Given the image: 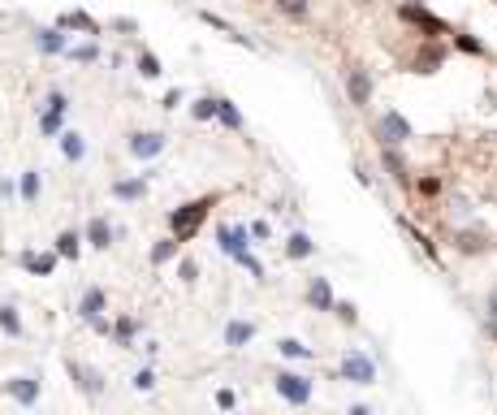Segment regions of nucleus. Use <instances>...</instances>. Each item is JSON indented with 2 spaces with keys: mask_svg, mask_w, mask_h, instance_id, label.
I'll return each instance as SVG.
<instances>
[{
  "mask_svg": "<svg viewBox=\"0 0 497 415\" xmlns=\"http://www.w3.org/2000/svg\"><path fill=\"white\" fill-rule=\"evenodd\" d=\"M57 26L61 30H83V35H100V22H95L91 18V13H83V9H70V13H61V18H57Z\"/></svg>",
  "mask_w": 497,
  "mask_h": 415,
  "instance_id": "15",
  "label": "nucleus"
},
{
  "mask_svg": "<svg viewBox=\"0 0 497 415\" xmlns=\"http://www.w3.org/2000/svg\"><path fill=\"white\" fill-rule=\"evenodd\" d=\"M148 186H152V173H139V178H117L108 190H113V199H121V203H139L148 195Z\"/></svg>",
  "mask_w": 497,
  "mask_h": 415,
  "instance_id": "11",
  "label": "nucleus"
},
{
  "mask_svg": "<svg viewBox=\"0 0 497 415\" xmlns=\"http://www.w3.org/2000/svg\"><path fill=\"white\" fill-rule=\"evenodd\" d=\"M190 117L195 121H212L216 117V95H199V100L190 104Z\"/></svg>",
  "mask_w": 497,
  "mask_h": 415,
  "instance_id": "32",
  "label": "nucleus"
},
{
  "mask_svg": "<svg viewBox=\"0 0 497 415\" xmlns=\"http://www.w3.org/2000/svg\"><path fill=\"white\" fill-rule=\"evenodd\" d=\"M35 48H39L43 57H65L70 39H65V30H61V26H35Z\"/></svg>",
  "mask_w": 497,
  "mask_h": 415,
  "instance_id": "12",
  "label": "nucleus"
},
{
  "mask_svg": "<svg viewBox=\"0 0 497 415\" xmlns=\"http://www.w3.org/2000/svg\"><path fill=\"white\" fill-rule=\"evenodd\" d=\"M52 251H57V260H78V255H83V234L78 230H61Z\"/></svg>",
  "mask_w": 497,
  "mask_h": 415,
  "instance_id": "18",
  "label": "nucleus"
},
{
  "mask_svg": "<svg viewBox=\"0 0 497 415\" xmlns=\"http://www.w3.org/2000/svg\"><path fill=\"white\" fill-rule=\"evenodd\" d=\"M18 264L26 268L30 277H52V273H57V251H43V255H39V251H22Z\"/></svg>",
  "mask_w": 497,
  "mask_h": 415,
  "instance_id": "14",
  "label": "nucleus"
},
{
  "mask_svg": "<svg viewBox=\"0 0 497 415\" xmlns=\"http://www.w3.org/2000/svg\"><path fill=\"white\" fill-rule=\"evenodd\" d=\"M333 312H338V321H346V325H355V321H359L355 303H333Z\"/></svg>",
  "mask_w": 497,
  "mask_h": 415,
  "instance_id": "36",
  "label": "nucleus"
},
{
  "mask_svg": "<svg viewBox=\"0 0 497 415\" xmlns=\"http://www.w3.org/2000/svg\"><path fill=\"white\" fill-rule=\"evenodd\" d=\"M381 165H385V173L398 182V186H407L411 178H407V165H403V156H398V148H381Z\"/></svg>",
  "mask_w": 497,
  "mask_h": 415,
  "instance_id": "22",
  "label": "nucleus"
},
{
  "mask_svg": "<svg viewBox=\"0 0 497 415\" xmlns=\"http://www.w3.org/2000/svg\"><path fill=\"white\" fill-rule=\"evenodd\" d=\"M277 350H281L285 359H312V346H307V342H298V338H281Z\"/></svg>",
  "mask_w": 497,
  "mask_h": 415,
  "instance_id": "31",
  "label": "nucleus"
},
{
  "mask_svg": "<svg viewBox=\"0 0 497 415\" xmlns=\"http://www.w3.org/2000/svg\"><path fill=\"white\" fill-rule=\"evenodd\" d=\"M437 186H441L437 178H424V182H420V190H424V195H437Z\"/></svg>",
  "mask_w": 497,
  "mask_h": 415,
  "instance_id": "44",
  "label": "nucleus"
},
{
  "mask_svg": "<svg viewBox=\"0 0 497 415\" xmlns=\"http://www.w3.org/2000/svg\"><path fill=\"white\" fill-rule=\"evenodd\" d=\"M216 238H221V251H225L230 260H243V255L251 251V243H247L251 230H247V225H221Z\"/></svg>",
  "mask_w": 497,
  "mask_h": 415,
  "instance_id": "10",
  "label": "nucleus"
},
{
  "mask_svg": "<svg viewBox=\"0 0 497 415\" xmlns=\"http://www.w3.org/2000/svg\"><path fill=\"white\" fill-rule=\"evenodd\" d=\"M0 333H9V338H22L26 333V325H22V316H18L13 303H0Z\"/></svg>",
  "mask_w": 497,
  "mask_h": 415,
  "instance_id": "24",
  "label": "nucleus"
},
{
  "mask_svg": "<svg viewBox=\"0 0 497 415\" xmlns=\"http://www.w3.org/2000/svg\"><path fill=\"white\" fill-rule=\"evenodd\" d=\"M342 381H350V385H372L376 381V363L363 355V350H346L342 355Z\"/></svg>",
  "mask_w": 497,
  "mask_h": 415,
  "instance_id": "5",
  "label": "nucleus"
},
{
  "mask_svg": "<svg viewBox=\"0 0 497 415\" xmlns=\"http://www.w3.org/2000/svg\"><path fill=\"white\" fill-rule=\"evenodd\" d=\"M134 65H139V74H143V78H160V74H165L160 57H156V52H148V48H143V52L134 57Z\"/></svg>",
  "mask_w": 497,
  "mask_h": 415,
  "instance_id": "30",
  "label": "nucleus"
},
{
  "mask_svg": "<svg viewBox=\"0 0 497 415\" xmlns=\"http://www.w3.org/2000/svg\"><path fill=\"white\" fill-rule=\"evenodd\" d=\"M165 148H169V134L165 130H134L130 134V156H134V161H156Z\"/></svg>",
  "mask_w": 497,
  "mask_h": 415,
  "instance_id": "7",
  "label": "nucleus"
},
{
  "mask_svg": "<svg viewBox=\"0 0 497 415\" xmlns=\"http://www.w3.org/2000/svg\"><path fill=\"white\" fill-rule=\"evenodd\" d=\"M403 18L415 22V26H424L428 35H445V22H441V18H432V13H424L420 5H403Z\"/></svg>",
  "mask_w": 497,
  "mask_h": 415,
  "instance_id": "19",
  "label": "nucleus"
},
{
  "mask_svg": "<svg viewBox=\"0 0 497 415\" xmlns=\"http://www.w3.org/2000/svg\"><path fill=\"white\" fill-rule=\"evenodd\" d=\"M216 407H221V411H234V394L221 389V394H216Z\"/></svg>",
  "mask_w": 497,
  "mask_h": 415,
  "instance_id": "40",
  "label": "nucleus"
},
{
  "mask_svg": "<svg viewBox=\"0 0 497 415\" xmlns=\"http://www.w3.org/2000/svg\"><path fill=\"white\" fill-rule=\"evenodd\" d=\"M43 113H57V117H65V113H70V95L61 91V87H52V91L43 95Z\"/></svg>",
  "mask_w": 497,
  "mask_h": 415,
  "instance_id": "29",
  "label": "nucleus"
},
{
  "mask_svg": "<svg viewBox=\"0 0 497 415\" xmlns=\"http://www.w3.org/2000/svg\"><path fill=\"white\" fill-rule=\"evenodd\" d=\"M61 121H65V117L43 113V108H39V134H48V139H52V134H61Z\"/></svg>",
  "mask_w": 497,
  "mask_h": 415,
  "instance_id": "35",
  "label": "nucleus"
},
{
  "mask_svg": "<svg viewBox=\"0 0 497 415\" xmlns=\"http://www.w3.org/2000/svg\"><path fill=\"white\" fill-rule=\"evenodd\" d=\"M454 43L463 48V52H476V57L485 52V43H480V39H471V35H454Z\"/></svg>",
  "mask_w": 497,
  "mask_h": 415,
  "instance_id": "37",
  "label": "nucleus"
},
{
  "mask_svg": "<svg viewBox=\"0 0 497 415\" xmlns=\"http://www.w3.org/2000/svg\"><path fill=\"white\" fill-rule=\"evenodd\" d=\"M39 190H43L39 169H26V173H22V182H18V199H22V203H39Z\"/></svg>",
  "mask_w": 497,
  "mask_h": 415,
  "instance_id": "25",
  "label": "nucleus"
},
{
  "mask_svg": "<svg viewBox=\"0 0 497 415\" xmlns=\"http://www.w3.org/2000/svg\"><path fill=\"white\" fill-rule=\"evenodd\" d=\"M346 415H372V407H363V403H359V407H350Z\"/></svg>",
  "mask_w": 497,
  "mask_h": 415,
  "instance_id": "45",
  "label": "nucleus"
},
{
  "mask_svg": "<svg viewBox=\"0 0 497 415\" xmlns=\"http://www.w3.org/2000/svg\"><path fill=\"white\" fill-rule=\"evenodd\" d=\"M285 255H290V260H307V255H316V243L303 230H294L290 238H285Z\"/></svg>",
  "mask_w": 497,
  "mask_h": 415,
  "instance_id": "23",
  "label": "nucleus"
},
{
  "mask_svg": "<svg viewBox=\"0 0 497 415\" xmlns=\"http://www.w3.org/2000/svg\"><path fill=\"white\" fill-rule=\"evenodd\" d=\"M216 121L225 125V130H247V117L238 113V104L225 100V95H216Z\"/></svg>",
  "mask_w": 497,
  "mask_h": 415,
  "instance_id": "17",
  "label": "nucleus"
},
{
  "mask_svg": "<svg viewBox=\"0 0 497 415\" xmlns=\"http://www.w3.org/2000/svg\"><path fill=\"white\" fill-rule=\"evenodd\" d=\"M272 5H277V13L290 18V22H303L312 13V0H272Z\"/></svg>",
  "mask_w": 497,
  "mask_h": 415,
  "instance_id": "27",
  "label": "nucleus"
},
{
  "mask_svg": "<svg viewBox=\"0 0 497 415\" xmlns=\"http://www.w3.org/2000/svg\"><path fill=\"white\" fill-rule=\"evenodd\" d=\"M178 277H182L186 285L195 281V277H199V268H195V260H182V264H178Z\"/></svg>",
  "mask_w": 497,
  "mask_h": 415,
  "instance_id": "38",
  "label": "nucleus"
},
{
  "mask_svg": "<svg viewBox=\"0 0 497 415\" xmlns=\"http://www.w3.org/2000/svg\"><path fill=\"white\" fill-rule=\"evenodd\" d=\"M74 312H78V321H83V325H95V321H104V312H108V294L100 290V285H87Z\"/></svg>",
  "mask_w": 497,
  "mask_h": 415,
  "instance_id": "9",
  "label": "nucleus"
},
{
  "mask_svg": "<svg viewBox=\"0 0 497 415\" xmlns=\"http://www.w3.org/2000/svg\"><path fill=\"white\" fill-rule=\"evenodd\" d=\"M0 22H5V13H0Z\"/></svg>",
  "mask_w": 497,
  "mask_h": 415,
  "instance_id": "46",
  "label": "nucleus"
},
{
  "mask_svg": "<svg viewBox=\"0 0 497 415\" xmlns=\"http://www.w3.org/2000/svg\"><path fill=\"white\" fill-rule=\"evenodd\" d=\"M113 238H117V230L108 225V216H91L87 230H83V243H91L95 251H108V247H113Z\"/></svg>",
  "mask_w": 497,
  "mask_h": 415,
  "instance_id": "13",
  "label": "nucleus"
},
{
  "mask_svg": "<svg viewBox=\"0 0 497 415\" xmlns=\"http://www.w3.org/2000/svg\"><path fill=\"white\" fill-rule=\"evenodd\" d=\"M376 139H381V148H403L411 139V121L398 113V108H385L376 117Z\"/></svg>",
  "mask_w": 497,
  "mask_h": 415,
  "instance_id": "2",
  "label": "nucleus"
},
{
  "mask_svg": "<svg viewBox=\"0 0 497 415\" xmlns=\"http://www.w3.org/2000/svg\"><path fill=\"white\" fill-rule=\"evenodd\" d=\"M342 83H346V95H350V104H355V108L372 104V74H367L363 65H346Z\"/></svg>",
  "mask_w": 497,
  "mask_h": 415,
  "instance_id": "6",
  "label": "nucleus"
},
{
  "mask_svg": "<svg viewBox=\"0 0 497 415\" xmlns=\"http://www.w3.org/2000/svg\"><path fill=\"white\" fill-rule=\"evenodd\" d=\"M272 385H277V394H281L290 407H307V403H312V389H316L303 372H277Z\"/></svg>",
  "mask_w": 497,
  "mask_h": 415,
  "instance_id": "4",
  "label": "nucleus"
},
{
  "mask_svg": "<svg viewBox=\"0 0 497 415\" xmlns=\"http://www.w3.org/2000/svg\"><path fill=\"white\" fill-rule=\"evenodd\" d=\"M113 30H139V22H134V18H117Z\"/></svg>",
  "mask_w": 497,
  "mask_h": 415,
  "instance_id": "43",
  "label": "nucleus"
},
{
  "mask_svg": "<svg viewBox=\"0 0 497 415\" xmlns=\"http://www.w3.org/2000/svg\"><path fill=\"white\" fill-rule=\"evenodd\" d=\"M130 385H134L139 394H152V389H156V372H152V368H139V372L130 376Z\"/></svg>",
  "mask_w": 497,
  "mask_h": 415,
  "instance_id": "34",
  "label": "nucleus"
},
{
  "mask_svg": "<svg viewBox=\"0 0 497 415\" xmlns=\"http://www.w3.org/2000/svg\"><path fill=\"white\" fill-rule=\"evenodd\" d=\"M485 312H489V329H497V285L489 290V303H485Z\"/></svg>",
  "mask_w": 497,
  "mask_h": 415,
  "instance_id": "39",
  "label": "nucleus"
},
{
  "mask_svg": "<svg viewBox=\"0 0 497 415\" xmlns=\"http://www.w3.org/2000/svg\"><path fill=\"white\" fill-rule=\"evenodd\" d=\"M251 338H255V325H251V321H230V325H225V346H230V350H243Z\"/></svg>",
  "mask_w": 497,
  "mask_h": 415,
  "instance_id": "20",
  "label": "nucleus"
},
{
  "mask_svg": "<svg viewBox=\"0 0 497 415\" xmlns=\"http://www.w3.org/2000/svg\"><path fill=\"white\" fill-rule=\"evenodd\" d=\"M65 57L78 61V65H91V61L100 57V48H95V43H70V48H65Z\"/></svg>",
  "mask_w": 497,
  "mask_h": 415,
  "instance_id": "33",
  "label": "nucleus"
},
{
  "mask_svg": "<svg viewBox=\"0 0 497 415\" xmlns=\"http://www.w3.org/2000/svg\"><path fill=\"white\" fill-rule=\"evenodd\" d=\"M307 303H312L316 312H333V303H338V298H333L329 277H312V281H307Z\"/></svg>",
  "mask_w": 497,
  "mask_h": 415,
  "instance_id": "16",
  "label": "nucleus"
},
{
  "mask_svg": "<svg viewBox=\"0 0 497 415\" xmlns=\"http://www.w3.org/2000/svg\"><path fill=\"white\" fill-rule=\"evenodd\" d=\"M134 333H139V321H134V316H121V321H113V342H117V346H130Z\"/></svg>",
  "mask_w": 497,
  "mask_h": 415,
  "instance_id": "28",
  "label": "nucleus"
},
{
  "mask_svg": "<svg viewBox=\"0 0 497 415\" xmlns=\"http://www.w3.org/2000/svg\"><path fill=\"white\" fill-rule=\"evenodd\" d=\"M61 156H65V161H83V156H87V139L83 134H78V130H61Z\"/></svg>",
  "mask_w": 497,
  "mask_h": 415,
  "instance_id": "21",
  "label": "nucleus"
},
{
  "mask_svg": "<svg viewBox=\"0 0 497 415\" xmlns=\"http://www.w3.org/2000/svg\"><path fill=\"white\" fill-rule=\"evenodd\" d=\"M216 208V195H203V199H195V203H186V208H178V212L169 216V225H173V238L178 243H190V238L199 234V225L207 221V212Z\"/></svg>",
  "mask_w": 497,
  "mask_h": 415,
  "instance_id": "1",
  "label": "nucleus"
},
{
  "mask_svg": "<svg viewBox=\"0 0 497 415\" xmlns=\"http://www.w3.org/2000/svg\"><path fill=\"white\" fill-rule=\"evenodd\" d=\"M178 251H182V243H178V238H173V234H169V238H160V243L152 247V264L160 268V264H169V260H178Z\"/></svg>",
  "mask_w": 497,
  "mask_h": 415,
  "instance_id": "26",
  "label": "nucleus"
},
{
  "mask_svg": "<svg viewBox=\"0 0 497 415\" xmlns=\"http://www.w3.org/2000/svg\"><path fill=\"white\" fill-rule=\"evenodd\" d=\"M65 372H70V381H74V385L83 389L87 398H100V394H104V376L95 372V368H87V363H78L74 355L65 359Z\"/></svg>",
  "mask_w": 497,
  "mask_h": 415,
  "instance_id": "8",
  "label": "nucleus"
},
{
  "mask_svg": "<svg viewBox=\"0 0 497 415\" xmlns=\"http://www.w3.org/2000/svg\"><path fill=\"white\" fill-rule=\"evenodd\" d=\"M0 394L5 398H13L18 407H39V394H43V385H39V376H9V381H0Z\"/></svg>",
  "mask_w": 497,
  "mask_h": 415,
  "instance_id": "3",
  "label": "nucleus"
},
{
  "mask_svg": "<svg viewBox=\"0 0 497 415\" xmlns=\"http://www.w3.org/2000/svg\"><path fill=\"white\" fill-rule=\"evenodd\" d=\"M247 230H251V238H268V221H251Z\"/></svg>",
  "mask_w": 497,
  "mask_h": 415,
  "instance_id": "41",
  "label": "nucleus"
},
{
  "mask_svg": "<svg viewBox=\"0 0 497 415\" xmlns=\"http://www.w3.org/2000/svg\"><path fill=\"white\" fill-rule=\"evenodd\" d=\"M182 100H186V95H182V91H169V95H165V108H178Z\"/></svg>",
  "mask_w": 497,
  "mask_h": 415,
  "instance_id": "42",
  "label": "nucleus"
}]
</instances>
